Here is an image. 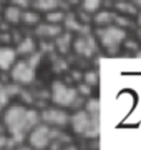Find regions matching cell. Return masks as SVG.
Listing matches in <instances>:
<instances>
[{"label":"cell","instance_id":"obj_7","mask_svg":"<svg viewBox=\"0 0 141 150\" xmlns=\"http://www.w3.org/2000/svg\"><path fill=\"white\" fill-rule=\"evenodd\" d=\"M40 118L43 120V123H47L50 127H57V129H61L70 123V115L63 108H47L42 112Z\"/></svg>","mask_w":141,"mask_h":150},{"label":"cell","instance_id":"obj_19","mask_svg":"<svg viewBox=\"0 0 141 150\" xmlns=\"http://www.w3.org/2000/svg\"><path fill=\"white\" fill-rule=\"evenodd\" d=\"M65 20V12L60 8H53V10L47 12V22L50 23H61Z\"/></svg>","mask_w":141,"mask_h":150},{"label":"cell","instance_id":"obj_25","mask_svg":"<svg viewBox=\"0 0 141 150\" xmlns=\"http://www.w3.org/2000/svg\"><path fill=\"white\" fill-rule=\"evenodd\" d=\"M76 90H78V93H80L82 97H90L91 95V87L88 85V83H85V82H80L78 87H76Z\"/></svg>","mask_w":141,"mask_h":150},{"label":"cell","instance_id":"obj_16","mask_svg":"<svg viewBox=\"0 0 141 150\" xmlns=\"http://www.w3.org/2000/svg\"><path fill=\"white\" fill-rule=\"evenodd\" d=\"M33 8L37 12H50L53 8H58V0H32Z\"/></svg>","mask_w":141,"mask_h":150},{"label":"cell","instance_id":"obj_21","mask_svg":"<svg viewBox=\"0 0 141 150\" xmlns=\"http://www.w3.org/2000/svg\"><path fill=\"white\" fill-rule=\"evenodd\" d=\"M8 100H10V95H8V92H7L5 83H2V82H0V113L7 108Z\"/></svg>","mask_w":141,"mask_h":150},{"label":"cell","instance_id":"obj_24","mask_svg":"<svg viewBox=\"0 0 141 150\" xmlns=\"http://www.w3.org/2000/svg\"><path fill=\"white\" fill-rule=\"evenodd\" d=\"M42 57H43V52H33V54H30V55H28V59H27L28 65L33 67V69H37V65L40 64Z\"/></svg>","mask_w":141,"mask_h":150},{"label":"cell","instance_id":"obj_17","mask_svg":"<svg viewBox=\"0 0 141 150\" xmlns=\"http://www.w3.org/2000/svg\"><path fill=\"white\" fill-rule=\"evenodd\" d=\"M20 22H23L25 25H28V27H32V25H37L38 22H40V15H38L37 10H22V18H20Z\"/></svg>","mask_w":141,"mask_h":150},{"label":"cell","instance_id":"obj_26","mask_svg":"<svg viewBox=\"0 0 141 150\" xmlns=\"http://www.w3.org/2000/svg\"><path fill=\"white\" fill-rule=\"evenodd\" d=\"M66 69H68V64H66L63 59H57L53 62V70L57 74H61V72H65Z\"/></svg>","mask_w":141,"mask_h":150},{"label":"cell","instance_id":"obj_18","mask_svg":"<svg viewBox=\"0 0 141 150\" xmlns=\"http://www.w3.org/2000/svg\"><path fill=\"white\" fill-rule=\"evenodd\" d=\"M105 4V0H83L82 7L87 13H95V12L100 10V7Z\"/></svg>","mask_w":141,"mask_h":150},{"label":"cell","instance_id":"obj_23","mask_svg":"<svg viewBox=\"0 0 141 150\" xmlns=\"http://www.w3.org/2000/svg\"><path fill=\"white\" fill-rule=\"evenodd\" d=\"M113 23H116V25H118V27H121V28H123V27H128V28L135 27V22L130 20V18H126L125 15H121V17L114 15V22H113Z\"/></svg>","mask_w":141,"mask_h":150},{"label":"cell","instance_id":"obj_28","mask_svg":"<svg viewBox=\"0 0 141 150\" xmlns=\"http://www.w3.org/2000/svg\"><path fill=\"white\" fill-rule=\"evenodd\" d=\"M125 47H126V48H130V50H133V52H135L136 48H138V43L133 42V40H128V38H125Z\"/></svg>","mask_w":141,"mask_h":150},{"label":"cell","instance_id":"obj_5","mask_svg":"<svg viewBox=\"0 0 141 150\" xmlns=\"http://www.w3.org/2000/svg\"><path fill=\"white\" fill-rule=\"evenodd\" d=\"M60 137V132H55L53 127H50L47 123H40L38 122L30 132H28L27 139L30 147L33 149H47L55 139Z\"/></svg>","mask_w":141,"mask_h":150},{"label":"cell","instance_id":"obj_2","mask_svg":"<svg viewBox=\"0 0 141 150\" xmlns=\"http://www.w3.org/2000/svg\"><path fill=\"white\" fill-rule=\"evenodd\" d=\"M52 100L58 107H68V108H80L83 105V97L78 93L76 88L65 85L63 82H53L52 85Z\"/></svg>","mask_w":141,"mask_h":150},{"label":"cell","instance_id":"obj_10","mask_svg":"<svg viewBox=\"0 0 141 150\" xmlns=\"http://www.w3.org/2000/svg\"><path fill=\"white\" fill-rule=\"evenodd\" d=\"M17 57L15 48L12 47H0V69L2 70H10Z\"/></svg>","mask_w":141,"mask_h":150},{"label":"cell","instance_id":"obj_14","mask_svg":"<svg viewBox=\"0 0 141 150\" xmlns=\"http://www.w3.org/2000/svg\"><path fill=\"white\" fill-rule=\"evenodd\" d=\"M114 15L111 10H101V12H95V17H93V22L96 23L98 27H103V25H110L114 22Z\"/></svg>","mask_w":141,"mask_h":150},{"label":"cell","instance_id":"obj_6","mask_svg":"<svg viewBox=\"0 0 141 150\" xmlns=\"http://www.w3.org/2000/svg\"><path fill=\"white\" fill-rule=\"evenodd\" d=\"M10 77L18 85H30L35 80V69L28 65L27 60L13 62V65L10 67Z\"/></svg>","mask_w":141,"mask_h":150},{"label":"cell","instance_id":"obj_20","mask_svg":"<svg viewBox=\"0 0 141 150\" xmlns=\"http://www.w3.org/2000/svg\"><path fill=\"white\" fill-rule=\"evenodd\" d=\"M85 110H87L91 117H96L100 118V100L98 98H90L87 102V107H85Z\"/></svg>","mask_w":141,"mask_h":150},{"label":"cell","instance_id":"obj_33","mask_svg":"<svg viewBox=\"0 0 141 150\" xmlns=\"http://www.w3.org/2000/svg\"><path fill=\"white\" fill-rule=\"evenodd\" d=\"M0 2H5V0H0Z\"/></svg>","mask_w":141,"mask_h":150},{"label":"cell","instance_id":"obj_15","mask_svg":"<svg viewBox=\"0 0 141 150\" xmlns=\"http://www.w3.org/2000/svg\"><path fill=\"white\" fill-rule=\"evenodd\" d=\"M3 17H5L7 23H20V18H22V8H20L18 5H13V4H12L10 7H7L5 8Z\"/></svg>","mask_w":141,"mask_h":150},{"label":"cell","instance_id":"obj_30","mask_svg":"<svg viewBox=\"0 0 141 150\" xmlns=\"http://www.w3.org/2000/svg\"><path fill=\"white\" fill-rule=\"evenodd\" d=\"M136 15H138V25L141 27V8H138V13Z\"/></svg>","mask_w":141,"mask_h":150},{"label":"cell","instance_id":"obj_8","mask_svg":"<svg viewBox=\"0 0 141 150\" xmlns=\"http://www.w3.org/2000/svg\"><path fill=\"white\" fill-rule=\"evenodd\" d=\"M73 48H75L76 54L83 55V57H91L98 50L96 42L91 37V33H80V37L73 42Z\"/></svg>","mask_w":141,"mask_h":150},{"label":"cell","instance_id":"obj_12","mask_svg":"<svg viewBox=\"0 0 141 150\" xmlns=\"http://www.w3.org/2000/svg\"><path fill=\"white\" fill-rule=\"evenodd\" d=\"M35 50H37V43H35V40H33L32 37L22 38V40L18 42V45H17V48H15L17 55H30V54H33Z\"/></svg>","mask_w":141,"mask_h":150},{"label":"cell","instance_id":"obj_3","mask_svg":"<svg viewBox=\"0 0 141 150\" xmlns=\"http://www.w3.org/2000/svg\"><path fill=\"white\" fill-rule=\"evenodd\" d=\"M71 129L75 130L78 135L88 137V139H95L100 134V118L91 117L90 113L83 108H76V112L70 117Z\"/></svg>","mask_w":141,"mask_h":150},{"label":"cell","instance_id":"obj_27","mask_svg":"<svg viewBox=\"0 0 141 150\" xmlns=\"http://www.w3.org/2000/svg\"><path fill=\"white\" fill-rule=\"evenodd\" d=\"M13 5H18L20 8H23V7H28L30 4H32V0H10Z\"/></svg>","mask_w":141,"mask_h":150},{"label":"cell","instance_id":"obj_4","mask_svg":"<svg viewBox=\"0 0 141 150\" xmlns=\"http://www.w3.org/2000/svg\"><path fill=\"white\" fill-rule=\"evenodd\" d=\"M96 37L105 47V50L110 55L118 54L119 45L125 42L126 32L121 27H118L116 23H110V25H103V27L96 28Z\"/></svg>","mask_w":141,"mask_h":150},{"label":"cell","instance_id":"obj_11","mask_svg":"<svg viewBox=\"0 0 141 150\" xmlns=\"http://www.w3.org/2000/svg\"><path fill=\"white\" fill-rule=\"evenodd\" d=\"M53 43H55V48L58 50L60 54H66L71 47V33L70 30L68 32H61L60 35L53 38Z\"/></svg>","mask_w":141,"mask_h":150},{"label":"cell","instance_id":"obj_31","mask_svg":"<svg viewBox=\"0 0 141 150\" xmlns=\"http://www.w3.org/2000/svg\"><path fill=\"white\" fill-rule=\"evenodd\" d=\"M131 2H133V4L138 7V8H141V0H131Z\"/></svg>","mask_w":141,"mask_h":150},{"label":"cell","instance_id":"obj_22","mask_svg":"<svg viewBox=\"0 0 141 150\" xmlns=\"http://www.w3.org/2000/svg\"><path fill=\"white\" fill-rule=\"evenodd\" d=\"M83 82L88 83L90 87H96L98 82H100V75H98L96 70H90V72H87L83 75Z\"/></svg>","mask_w":141,"mask_h":150},{"label":"cell","instance_id":"obj_9","mask_svg":"<svg viewBox=\"0 0 141 150\" xmlns=\"http://www.w3.org/2000/svg\"><path fill=\"white\" fill-rule=\"evenodd\" d=\"M63 32V28L60 23H50V22H45V23H40L38 22L35 25V35L42 38H55L57 35Z\"/></svg>","mask_w":141,"mask_h":150},{"label":"cell","instance_id":"obj_1","mask_svg":"<svg viewBox=\"0 0 141 150\" xmlns=\"http://www.w3.org/2000/svg\"><path fill=\"white\" fill-rule=\"evenodd\" d=\"M3 122H5V129L10 134V139L15 144H22L27 139L28 132L40 122V115L33 108L23 107L22 103H15L5 110Z\"/></svg>","mask_w":141,"mask_h":150},{"label":"cell","instance_id":"obj_32","mask_svg":"<svg viewBox=\"0 0 141 150\" xmlns=\"http://www.w3.org/2000/svg\"><path fill=\"white\" fill-rule=\"evenodd\" d=\"M68 2H70L71 5H76V4H78V2H80V0H68Z\"/></svg>","mask_w":141,"mask_h":150},{"label":"cell","instance_id":"obj_29","mask_svg":"<svg viewBox=\"0 0 141 150\" xmlns=\"http://www.w3.org/2000/svg\"><path fill=\"white\" fill-rule=\"evenodd\" d=\"M133 55H135L136 59H141V48H136L135 52H133Z\"/></svg>","mask_w":141,"mask_h":150},{"label":"cell","instance_id":"obj_13","mask_svg":"<svg viewBox=\"0 0 141 150\" xmlns=\"http://www.w3.org/2000/svg\"><path fill=\"white\" fill-rule=\"evenodd\" d=\"M114 8L118 12H121L123 15H128V17H133L138 13V7L131 2V0H118L114 4Z\"/></svg>","mask_w":141,"mask_h":150}]
</instances>
